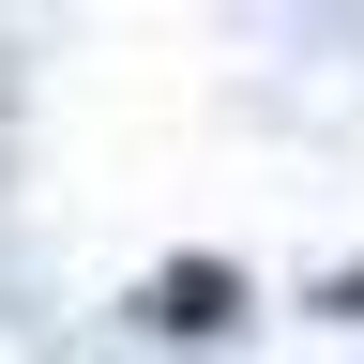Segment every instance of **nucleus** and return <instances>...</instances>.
<instances>
[{"instance_id":"1","label":"nucleus","mask_w":364,"mask_h":364,"mask_svg":"<svg viewBox=\"0 0 364 364\" xmlns=\"http://www.w3.org/2000/svg\"><path fill=\"white\" fill-rule=\"evenodd\" d=\"M136 318H152V334H228V318H243V273L228 258H167L152 289H136Z\"/></svg>"},{"instance_id":"2","label":"nucleus","mask_w":364,"mask_h":364,"mask_svg":"<svg viewBox=\"0 0 364 364\" xmlns=\"http://www.w3.org/2000/svg\"><path fill=\"white\" fill-rule=\"evenodd\" d=\"M304 304H318V318H349V334H364V258H349V273H318Z\"/></svg>"}]
</instances>
